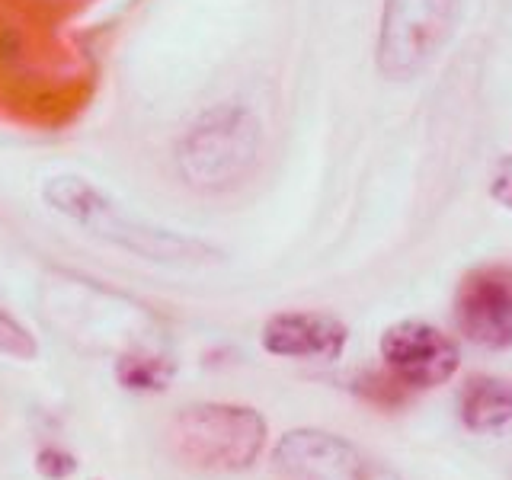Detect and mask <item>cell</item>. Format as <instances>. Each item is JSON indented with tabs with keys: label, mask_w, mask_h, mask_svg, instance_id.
I'll return each instance as SVG.
<instances>
[{
	"label": "cell",
	"mask_w": 512,
	"mask_h": 480,
	"mask_svg": "<svg viewBox=\"0 0 512 480\" xmlns=\"http://www.w3.org/2000/svg\"><path fill=\"white\" fill-rule=\"evenodd\" d=\"M253 151L256 125L250 122V116H244V112H218L208 125L196 128L183 160L192 164V176H199V183L221 186L244 173V167L253 160Z\"/></svg>",
	"instance_id": "52a82bcc"
},
{
	"label": "cell",
	"mask_w": 512,
	"mask_h": 480,
	"mask_svg": "<svg viewBox=\"0 0 512 480\" xmlns=\"http://www.w3.org/2000/svg\"><path fill=\"white\" fill-rule=\"evenodd\" d=\"M36 468L48 480H68L77 471V461H74V455L61 452V448H42L36 458Z\"/></svg>",
	"instance_id": "4fadbf2b"
},
{
	"label": "cell",
	"mask_w": 512,
	"mask_h": 480,
	"mask_svg": "<svg viewBox=\"0 0 512 480\" xmlns=\"http://www.w3.org/2000/svg\"><path fill=\"white\" fill-rule=\"evenodd\" d=\"M45 196L58 208V212L71 215L74 221L93 228V234H100L106 240H116V244H125L138 253H148V256H154V260H167V256H183L189 250H202L199 244H189V240L170 237V234L138 231L132 221H125L112 212V205L100 196V192H93L87 183L74 180V176L52 180L45 189Z\"/></svg>",
	"instance_id": "5b68a950"
},
{
	"label": "cell",
	"mask_w": 512,
	"mask_h": 480,
	"mask_svg": "<svg viewBox=\"0 0 512 480\" xmlns=\"http://www.w3.org/2000/svg\"><path fill=\"white\" fill-rule=\"evenodd\" d=\"M455 324L484 349L512 346V266H477L455 292Z\"/></svg>",
	"instance_id": "8992f818"
},
{
	"label": "cell",
	"mask_w": 512,
	"mask_h": 480,
	"mask_svg": "<svg viewBox=\"0 0 512 480\" xmlns=\"http://www.w3.org/2000/svg\"><path fill=\"white\" fill-rule=\"evenodd\" d=\"M349 330L343 320L320 311H285L266 320L263 349L282 359H320L333 362L343 356Z\"/></svg>",
	"instance_id": "ba28073f"
},
{
	"label": "cell",
	"mask_w": 512,
	"mask_h": 480,
	"mask_svg": "<svg viewBox=\"0 0 512 480\" xmlns=\"http://www.w3.org/2000/svg\"><path fill=\"white\" fill-rule=\"evenodd\" d=\"M272 464L285 480H404L391 464L324 429L285 432Z\"/></svg>",
	"instance_id": "3957f363"
},
{
	"label": "cell",
	"mask_w": 512,
	"mask_h": 480,
	"mask_svg": "<svg viewBox=\"0 0 512 480\" xmlns=\"http://www.w3.org/2000/svg\"><path fill=\"white\" fill-rule=\"evenodd\" d=\"M352 391H356L359 397H365L368 404L375 407H384V410H394V407H404L407 397H410V388L404 381H400L394 372H362L359 378H352L349 384Z\"/></svg>",
	"instance_id": "8fae6325"
},
{
	"label": "cell",
	"mask_w": 512,
	"mask_h": 480,
	"mask_svg": "<svg viewBox=\"0 0 512 480\" xmlns=\"http://www.w3.org/2000/svg\"><path fill=\"white\" fill-rule=\"evenodd\" d=\"M490 196L500 202V205L512 208V157H506L503 164L496 167L493 183H490Z\"/></svg>",
	"instance_id": "5bb4252c"
},
{
	"label": "cell",
	"mask_w": 512,
	"mask_h": 480,
	"mask_svg": "<svg viewBox=\"0 0 512 480\" xmlns=\"http://www.w3.org/2000/svg\"><path fill=\"white\" fill-rule=\"evenodd\" d=\"M0 352H7V356L23 359V362L36 359V352H39L32 333L23 324H16V320L4 311H0Z\"/></svg>",
	"instance_id": "7c38bea8"
},
{
	"label": "cell",
	"mask_w": 512,
	"mask_h": 480,
	"mask_svg": "<svg viewBox=\"0 0 512 480\" xmlns=\"http://www.w3.org/2000/svg\"><path fill=\"white\" fill-rule=\"evenodd\" d=\"M455 16L458 0H384L378 71L388 80H413L452 36Z\"/></svg>",
	"instance_id": "7a4b0ae2"
},
{
	"label": "cell",
	"mask_w": 512,
	"mask_h": 480,
	"mask_svg": "<svg viewBox=\"0 0 512 480\" xmlns=\"http://www.w3.org/2000/svg\"><path fill=\"white\" fill-rule=\"evenodd\" d=\"M173 375H176L173 359L157 356V352H144V349L125 352L116 362V378L125 391H144V394L167 391Z\"/></svg>",
	"instance_id": "30bf717a"
},
{
	"label": "cell",
	"mask_w": 512,
	"mask_h": 480,
	"mask_svg": "<svg viewBox=\"0 0 512 480\" xmlns=\"http://www.w3.org/2000/svg\"><path fill=\"white\" fill-rule=\"evenodd\" d=\"M384 368L394 372L410 391L439 388L458 372L461 352L445 330L423 324V320H400L381 333Z\"/></svg>",
	"instance_id": "277c9868"
},
{
	"label": "cell",
	"mask_w": 512,
	"mask_h": 480,
	"mask_svg": "<svg viewBox=\"0 0 512 480\" xmlns=\"http://www.w3.org/2000/svg\"><path fill=\"white\" fill-rule=\"evenodd\" d=\"M170 452L199 471H247L266 445V420L253 407L192 404L170 420Z\"/></svg>",
	"instance_id": "6da1fadb"
},
{
	"label": "cell",
	"mask_w": 512,
	"mask_h": 480,
	"mask_svg": "<svg viewBox=\"0 0 512 480\" xmlns=\"http://www.w3.org/2000/svg\"><path fill=\"white\" fill-rule=\"evenodd\" d=\"M458 407L461 423L471 432H500L512 423V384L493 375H471L461 388Z\"/></svg>",
	"instance_id": "9c48e42d"
}]
</instances>
